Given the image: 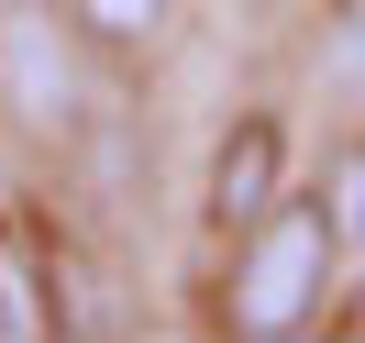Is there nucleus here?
I'll return each mask as SVG.
<instances>
[{
    "label": "nucleus",
    "mask_w": 365,
    "mask_h": 343,
    "mask_svg": "<svg viewBox=\"0 0 365 343\" xmlns=\"http://www.w3.org/2000/svg\"><path fill=\"white\" fill-rule=\"evenodd\" d=\"M332 222H321V200H277L266 222L232 244V288H222V332L232 343H299L321 332V310H332Z\"/></svg>",
    "instance_id": "nucleus-1"
},
{
    "label": "nucleus",
    "mask_w": 365,
    "mask_h": 343,
    "mask_svg": "<svg viewBox=\"0 0 365 343\" xmlns=\"http://www.w3.org/2000/svg\"><path fill=\"white\" fill-rule=\"evenodd\" d=\"M0 100L34 144L78 133V56L56 34V11H0Z\"/></svg>",
    "instance_id": "nucleus-2"
},
{
    "label": "nucleus",
    "mask_w": 365,
    "mask_h": 343,
    "mask_svg": "<svg viewBox=\"0 0 365 343\" xmlns=\"http://www.w3.org/2000/svg\"><path fill=\"white\" fill-rule=\"evenodd\" d=\"M67 11H78V34H89V45H111V56L166 45V23H178V0H67Z\"/></svg>",
    "instance_id": "nucleus-5"
},
{
    "label": "nucleus",
    "mask_w": 365,
    "mask_h": 343,
    "mask_svg": "<svg viewBox=\"0 0 365 343\" xmlns=\"http://www.w3.org/2000/svg\"><path fill=\"white\" fill-rule=\"evenodd\" d=\"M277 200H288V122H277V111H244L222 133V155H210V222H222V244H244Z\"/></svg>",
    "instance_id": "nucleus-3"
},
{
    "label": "nucleus",
    "mask_w": 365,
    "mask_h": 343,
    "mask_svg": "<svg viewBox=\"0 0 365 343\" xmlns=\"http://www.w3.org/2000/svg\"><path fill=\"white\" fill-rule=\"evenodd\" d=\"M0 332H11V343L67 332V277L45 266V244H34L11 210H0Z\"/></svg>",
    "instance_id": "nucleus-4"
},
{
    "label": "nucleus",
    "mask_w": 365,
    "mask_h": 343,
    "mask_svg": "<svg viewBox=\"0 0 365 343\" xmlns=\"http://www.w3.org/2000/svg\"><path fill=\"white\" fill-rule=\"evenodd\" d=\"M321 222H332L343 255H365V144H332L321 155Z\"/></svg>",
    "instance_id": "nucleus-6"
}]
</instances>
